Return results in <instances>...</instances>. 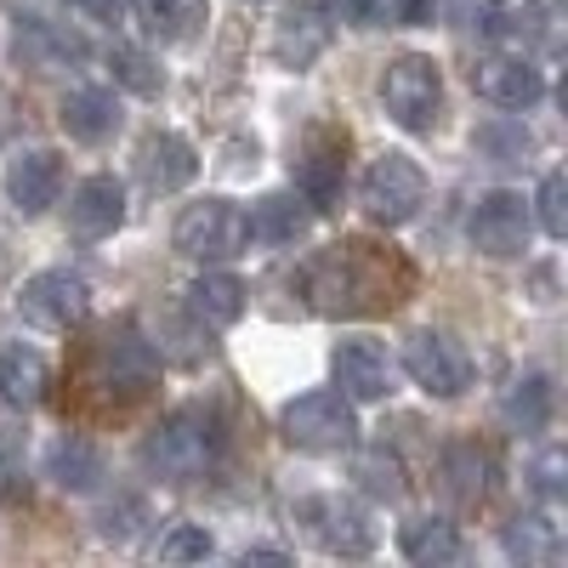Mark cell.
<instances>
[{
    "label": "cell",
    "mask_w": 568,
    "mask_h": 568,
    "mask_svg": "<svg viewBox=\"0 0 568 568\" xmlns=\"http://www.w3.org/2000/svg\"><path fill=\"white\" fill-rule=\"evenodd\" d=\"M302 291L324 318H369L393 313L415 291V267L375 240H342L313 256V267L302 273Z\"/></svg>",
    "instance_id": "6da1fadb"
},
{
    "label": "cell",
    "mask_w": 568,
    "mask_h": 568,
    "mask_svg": "<svg viewBox=\"0 0 568 568\" xmlns=\"http://www.w3.org/2000/svg\"><path fill=\"white\" fill-rule=\"evenodd\" d=\"M216 455H222V426L205 409H176L142 438V466H149L160 484L205 478V471L216 466Z\"/></svg>",
    "instance_id": "7a4b0ae2"
},
{
    "label": "cell",
    "mask_w": 568,
    "mask_h": 568,
    "mask_svg": "<svg viewBox=\"0 0 568 568\" xmlns=\"http://www.w3.org/2000/svg\"><path fill=\"white\" fill-rule=\"evenodd\" d=\"M160 382V353L136 336V329H109L85 358V387L114 404H131Z\"/></svg>",
    "instance_id": "3957f363"
},
{
    "label": "cell",
    "mask_w": 568,
    "mask_h": 568,
    "mask_svg": "<svg viewBox=\"0 0 568 568\" xmlns=\"http://www.w3.org/2000/svg\"><path fill=\"white\" fill-rule=\"evenodd\" d=\"M245 240H251L245 211L233 200H194V205H182V216L171 227V245L194 262H233L245 251Z\"/></svg>",
    "instance_id": "277c9868"
},
{
    "label": "cell",
    "mask_w": 568,
    "mask_h": 568,
    "mask_svg": "<svg viewBox=\"0 0 568 568\" xmlns=\"http://www.w3.org/2000/svg\"><path fill=\"white\" fill-rule=\"evenodd\" d=\"M278 433H284V444H296L307 455H336V449H347L358 438L353 398H342V393H307L296 404H284Z\"/></svg>",
    "instance_id": "5b68a950"
},
{
    "label": "cell",
    "mask_w": 568,
    "mask_h": 568,
    "mask_svg": "<svg viewBox=\"0 0 568 568\" xmlns=\"http://www.w3.org/2000/svg\"><path fill=\"white\" fill-rule=\"evenodd\" d=\"M382 103H387V114H393L404 131H433L438 103H444V74H438V63L420 58V52L393 58L387 74H382Z\"/></svg>",
    "instance_id": "8992f818"
},
{
    "label": "cell",
    "mask_w": 568,
    "mask_h": 568,
    "mask_svg": "<svg viewBox=\"0 0 568 568\" xmlns=\"http://www.w3.org/2000/svg\"><path fill=\"white\" fill-rule=\"evenodd\" d=\"M358 205L369 222H382V227H404L420 205H426V176L409 154H382L364 182H358Z\"/></svg>",
    "instance_id": "52a82bcc"
},
{
    "label": "cell",
    "mask_w": 568,
    "mask_h": 568,
    "mask_svg": "<svg viewBox=\"0 0 568 568\" xmlns=\"http://www.w3.org/2000/svg\"><path fill=\"white\" fill-rule=\"evenodd\" d=\"M404 369H409V382L426 387L433 398H460L471 387V353L449 336V329H415L404 342Z\"/></svg>",
    "instance_id": "ba28073f"
},
{
    "label": "cell",
    "mask_w": 568,
    "mask_h": 568,
    "mask_svg": "<svg viewBox=\"0 0 568 568\" xmlns=\"http://www.w3.org/2000/svg\"><path fill=\"white\" fill-rule=\"evenodd\" d=\"M529 200L524 194H511V187H495V194H484L478 205H471V251H484V256H524L529 251Z\"/></svg>",
    "instance_id": "9c48e42d"
},
{
    "label": "cell",
    "mask_w": 568,
    "mask_h": 568,
    "mask_svg": "<svg viewBox=\"0 0 568 568\" xmlns=\"http://www.w3.org/2000/svg\"><path fill=\"white\" fill-rule=\"evenodd\" d=\"M342 171H347V131L342 125H313L296 149V182L313 211H336L342 200Z\"/></svg>",
    "instance_id": "30bf717a"
},
{
    "label": "cell",
    "mask_w": 568,
    "mask_h": 568,
    "mask_svg": "<svg viewBox=\"0 0 568 568\" xmlns=\"http://www.w3.org/2000/svg\"><path fill=\"white\" fill-rule=\"evenodd\" d=\"M18 313L29 324H40V329H74L91 313V291H85L80 273L52 267V273H34L23 291H18Z\"/></svg>",
    "instance_id": "8fae6325"
},
{
    "label": "cell",
    "mask_w": 568,
    "mask_h": 568,
    "mask_svg": "<svg viewBox=\"0 0 568 568\" xmlns=\"http://www.w3.org/2000/svg\"><path fill=\"white\" fill-rule=\"evenodd\" d=\"M302 517H307V529L324 551H336V557H369L375 551V524L347 495H313V500H302Z\"/></svg>",
    "instance_id": "7c38bea8"
},
{
    "label": "cell",
    "mask_w": 568,
    "mask_h": 568,
    "mask_svg": "<svg viewBox=\"0 0 568 568\" xmlns=\"http://www.w3.org/2000/svg\"><path fill=\"white\" fill-rule=\"evenodd\" d=\"M329 34H336V18H329L324 0H296V7L278 18V29H273V58L284 69H307V63L324 58Z\"/></svg>",
    "instance_id": "4fadbf2b"
},
{
    "label": "cell",
    "mask_w": 568,
    "mask_h": 568,
    "mask_svg": "<svg viewBox=\"0 0 568 568\" xmlns=\"http://www.w3.org/2000/svg\"><path fill=\"white\" fill-rule=\"evenodd\" d=\"M329 369H336L342 398H353V404H375V398L393 393V364H387L382 342H342Z\"/></svg>",
    "instance_id": "5bb4252c"
},
{
    "label": "cell",
    "mask_w": 568,
    "mask_h": 568,
    "mask_svg": "<svg viewBox=\"0 0 568 568\" xmlns=\"http://www.w3.org/2000/svg\"><path fill=\"white\" fill-rule=\"evenodd\" d=\"M58 187H63V160L52 149H23L12 165H7V200L23 211V216H40L58 205Z\"/></svg>",
    "instance_id": "9a60e30c"
},
{
    "label": "cell",
    "mask_w": 568,
    "mask_h": 568,
    "mask_svg": "<svg viewBox=\"0 0 568 568\" xmlns=\"http://www.w3.org/2000/svg\"><path fill=\"white\" fill-rule=\"evenodd\" d=\"M200 171V154H194V142L176 136V131H154V136H142V149H136V176L154 187V194H176V187H187Z\"/></svg>",
    "instance_id": "2e32d148"
},
{
    "label": "cell",
    "mask_w": 568,
    "mask_h": 568,
    "mask_svg": "<svg viewBox=\"0 0 568 568\" xmlns=\"http://www.w3.org/2000/svg\"><path fill=\"white\" fill-rule=\"evenodd\" d=\"M125 222V187L114 176H85L69 200V233L74 240H109Z\"/></svg>",
    "instance_id": "e0dca14e"
},
{
    "label": "cell",
    "mask_w": 568,
    "mask_h": 568,
    "mask_svg": "<svg viewBox=\"0 0 568 568\" xmlns=\"http://www.w3.org/2000/svg\"><path fill=\"white\" fill-rule=\"evenodd\" d=\"M471 85H478V98L495 103V109H529L546 91V80L529 58H484L471 69Z\"/></svg>",
    "instance_id": "ac0fdd59"
},
{
    "label": "cell",
    "mask_w": 568,
    "mask_h": 568,
    "mask_svg": "<svg viewBox=\"0 0 568 568\" xmlns=\"http://www.w3.org/2000/svg\"><path fill=\"white\" fill-rule=\"evenodd\" d=\"M444 489H449V500L455 506H484V495H489V478H495V460H489V449L484 444H471V438H460V444H449L444 449Z\"/></svg>",
    "instance_id": "d6986e66"
},
{
    "label": "cell",
    "mask_w": 568,
    "mask_h": 568,
    "mask_svg": "<svg viewBox=\"0 0 568 568\" xmlns=\"http://www.w3.org/2000/svg\"><path fill=\"white\" fill-rule=\"evenodd\" d=\"M307 222H313V205H307V200H296V194H267V200L251 205L245 233H251V240H262V245H296L302 233H307Z\"/></svg>",
    "instance_id": "ffe728a7"
},
{
    "label": "cell",
    "mask_w": 568,
    "mask_h": 568,
    "mask_svg": "<svg viewBox=\"0 0 568 568\" xmlns=\"http://www.w3.org/2000/svg\"><path fill=\"white\" fill-rule=\"evenodd\" d=\"M136 18L160 45H187L211 23V0H136Z\"/></svg>",
    "instance_id": "44dd1931"
},
{
    "label": "cell",
    "mask_w": 568,
    "mask_h": 568,
    "mask_svg": "<svg viewBox=\"0 0 568 568\" xmlns=\"http://www.w3.org/2000/svg\"><path fill=\"white\" fill-rule=\"evenodd\" d=\"M63 131H69L74 142H109V136L120 131L114 91H103V85L69 91V98H63Z\"/></svg>",
    "instance_id": "7402d4cb"
},
{
    "label": "cell",
    "mask_w": 568,
    "mask_h": 568,
    "mask_svg": "<svg viewBox=\"0 0 568 568\" xmlns=\"http://www.w3.org/2000/svg\"><path fill=\"white\" fill-rule=\"evenodd\" d=\"M149 347H154L160 358H176V364H200V358L211 353V324H200L194 313H182V307H160Z\"/></svg>",
    "instance_id": "603a6c76"
},
{
    "label": "cell",
    "mask_w": 568,
    "mask_h": 568,
    "mask_svg": "<svg viewBox=\"0 0 568 568\" xmlns=\"http://www.w3.org/2000/svg\"><path fill=\"white\" fill-rule=\"evenodd\" d=\"M45 387H52V364L34 347H0V398L29 409V404L45 398Z\"/></svg>",
    "instance_id": "cb8c5ba5"
},
{
    "label": "cell",
    "mask_w": 568,
    "mask_h": 568,
    "mask_svg": "<svg viewBox=\"0 0 568 568\" xmlns=\"http://www.w3.org/2000/svg\"><path fill=\"white\" fill-rule=\"evenodd\" d=\"M398 551L420 568H444V562H460V535L455 524H444V517H409V524L398 529Z\"/></svg>",
    "instance_id": "d4e9b609"
},
{
    "label": "cell",
    "mask_w": 568,
    "mask_h": 568,
    "mask_svg": "<svg viewBox=\"0 0 568 568\" xmlns=\"http://www.w3.org/2000/svg\"><path fill=\"white\" fill-rule=\"evenodd\" d=\"M45 478H52L58 489L85 495V489L103 484V455L91 449L85 438H58L52 449H45Z\"/></svg>",
    "instance_id": "484cf974"
},
{
    "label": "cell",
    "mask_w": 568,
    "mask_h": 568,
    "mask_svg": "<svg viewBox=\"0 0 568 568\" xmlns=\"http://www.w3.org/2000/svg\"><path fill=\"white\" fill-rule=\"evenodd\" d=\"M500 415H506L511 433H546V420H551V382L540 369L517 375V382L500 393Z\"/></svg>",
    "instance_id": "4316f807"
},
{
    "label": "cell",
    "mask_w": 568,
    "mask_h": 568,
    "mask_svg": "<svg viewBox=\"0 0 568 568\" xmlns=\"http://www.w3.org/2000/svg\"><path fill=\"white\" fill-rule=\"evenodd\" d=\"M187 313H194L200 324H211V329L240 324L245 318V284L233 273H205L194 291H187Z\"/></svg>",
    "instance_id": "83f0119b"
},
{
    "label": "cell",
    "mask_w": 568,
    "mask_h": 568,
    "mask_svg": "<svg viewBox=\"0 0 568 568\" xmlns=\"http://www.w3.org/2000/svg\"><path fill=\"white\" fill-rule=\"evenodd\" d=\"M506 551L517 562H557L562 557V529L551 524V517H517V524L506 529Z\"/></svg>",
    "instance_id": "f1b7e54d"
},
{
    "label": "cell",
    "mask_w": 568,
    "mask_h": 568,
    "mask_svg": "<svg viewBox=\"0 0 568 568\" xmlns=\"http://www.w3.org/2000/svg\"><path fill=\"white\" fill-rule=\"evenodd\" d=\"M85 45L74 34H58V29H45V23H18V58H29L34 69H58L69 58H80Z\"/></svg>",
    "instance_id": "f546056e"
},
{
    "label": "cell",
    "mask_w": 568,
    "mask_h": 568,
    "mask_svg": "<svg viewBox=\"0 0 568 568\" xmlns=\"http://www.w3.org/2000/svg\"><path fill=\"white\" fill-rule=\"evenodd\" d=\"M353 478H358V489L375 495V500H404V489H409L398 455H387V449H364V455L353 460Z\"/></svg>",
    "instance_id": "4dcf8cb0"
},
{
    "label": "cell",
    "mask_w": 568,
    "mask_h": 568,
    "mask_svg": "<svg viewBox=\"0 0 568 568\" xmlns=\"http://www.w3.org/2000/svg\"><path fill=\"white\" fill-rule=\"evenodd\" d=\"M535 149V136L524 120H489L478 125V154L495 160V165H524V154Z\"/></svg>",
    "instance_id": "1f68e13d"
},
{
    "label": "cell",
    "mask_w": 568,
    "mask_h": 568,
    "mask_svg": "<svg viewBox=\"0 0 568 568\" xmlns=\"http://www.w3.org/2000/svg\"><path fill=\"white\" fill-rule=\"evenodd\" d=\"M109 69H114V80H120L125 91H136V98H160V85H165V74L154 69V58L136 52V45H114Z\"/></svg>",
    "instance_id": "d6a6232c"
},
{
    "label": "cell",
    "mask_w": 568,
    "mask_h": 568,
    "mask_svg": "<svg viewBox=\"0 0 568 568\" xmlns=\"http://www.w3.org/2000/svg\"><path fill=\"white\" fill-rule=\"evenodd\" d=\"M540 227L551 233V240H562V233H568V176L562 171H546L540 176Z\"/></svg>",
    "instance_id": "836d02e7"
},
{
    "label": "cell",
    "mask_w": 568,
    "mask_h": 568,
    "mask_svg": "<svg viewBox=\"0 0 568 568\" xmlns=\"http://www.w3.org/2000/svg\"><path fill=\"white\" fill-rule=\"evenodd\" d=\"M160 557H165V562H205V557H211V535L194 529V524H176V529L160 540Z\"/></svg>",
    "instance_id": "e575fe53"
},
{
    "label": "cell",
    "mask_w": 568,
    "mask_h": 568,
    "mask_svg": "<svg viewBox=\"0 0 568 568\" xmlns=\"http://www.w3.org/2000/svg\"><path fill=\"white\" fill-rule=\"evenodd\" d=\"M142 517H149V511H142V500H114V506H103V517H98V535L103 540H131L136 529H142Z\"/></svg>",
    "instance_id": "d590c367"
},
{
    "label": "cell",
    "mask_w": 568,
    "mask_h": 568,
    "mask_svg": "<svg viewBox=\"0 0 568 568\" xmlns=\"http://www.w3.org/2000/svg\"><path fill=\"white\" fill-rule=\"evenodd\" d=\"M562 466H568L562 449H546V455H540V466H535V489H540V495H562Z\"/></svg>",
    "instance_id": "8d00e7d4"
},
{
    "label": "cell",
    "mask_w": 568,
    "mask_h": 568,
    "mask_svg": "<svg viewBox=\"0 0 568 568\" xmlns=\"http://www.w3.org/2000/svg\"><path fill=\"white\" fill-rule=\"evenodd\" d=\"M74 12H85L91 23H120V12H125V0H69Z\"/></svg>",
    "instance_id": "74e56055"
}]
</instances>
